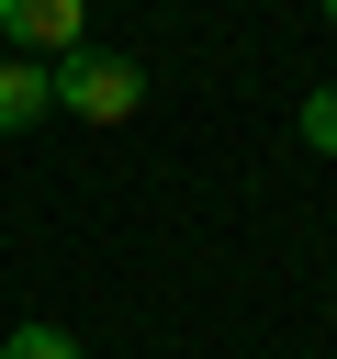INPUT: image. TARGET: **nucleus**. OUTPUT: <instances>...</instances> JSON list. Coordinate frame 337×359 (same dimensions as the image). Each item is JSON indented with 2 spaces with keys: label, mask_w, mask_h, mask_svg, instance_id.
<instances>
[{
  "label": "nucleus",
  "mask_w": 337,
  "mask_h": 359,
  "mask_svg": "<svg viewBox=\"0 0 337 359\" xmlns=\"http://www.w3.org/2000/svg\"><path fill=\"white\" fill-rule=\"evenodd\" d=\"M56 112L67 123H135L146 112V67L112 56V45H79V56H56Z\"/></svg>",
  "instance_id": "nucleus-1"
},
{
  "label": "nucleus",
  "mask_w": 337,
  "mask_h": 359,
  "mask_svg": "<svg viewBox=\"0 0 337 359\" xmlns=\"http://www.w3.org/2000/svg\"><path fill=\"white\" fill-rule=\"evenodd\" d=\"M79 22H90V0H0V34L22 45V56H79Z\"/></svg>",
  "instance_id": "nucleus-2"
},
{
  "label": "nucleus",
  "mask_w": 337,
  "mask_h": 359,
  "mask_svg": "<svg viewBox=\"0 0 337 359\" xmlns=\"http://www.w3.org/2000/svg\"><path fill=\"white\" fill-rule=\"evenodd\" d=\"M56 112V67L45 56H0V135H34Z\"/></svg>",
  "instance_id": "nucleus-3"
},
{
  "label": "nucleus",
  "mask_w": 337,
  "mask_h": 359,
  "mask_svg": "<svg viewBox=\"0 0 337 359\" xmlns=\"http://www.w3.org/2000/svg\"><path fill=\"white\" fill-rule=\"evenodd\" d=\"M0 359H90V348H79L67 325H11V337H0Z\"/></svg>",
  "instance_id": "nucleus-4"
},
{
  "label": "nucleus",
  "mask_w": 337,
  "mask_h": 359,
  "mask_svg": "<svg viewBox=\"0 0 337 359\" xmlns=\"http://www.w3.org/2000/svg\"><path fill=\"white\" fill-rule=\"evenodd\" d=\"M303 146L337 157V90H303Z\"/></svg>",
  "instance_id": "nucleus-5"
},
{
  "label": "nucleus",
  "mask_w": 337,
  "mask_h": 359,
  "mask_svg": "<svg viewBox=\"0 0 337 359\" xmlns=\"http://www.w3.org/2000/svg\"><path fill=\"white\" fill-rule=\"evenodd\" d=\"M315 11H326V22H337V0H315Z\"/></svg>",
  "instance_id": "nucleus-6"
}]
</instances>
